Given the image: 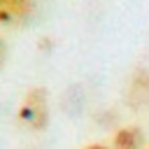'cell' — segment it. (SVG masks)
<instances>
[{"instance_id":"cell-1","label":"cell","mask_w":149,"mask_h":149,"mask_svg":"<svg viewBox=\"0 0 149 149\" xmlns=\"http://www.w3.org/2000/svg\"><path fill=\"white\" fill-rule=\"evenodd\" d=\"M16 121L30 130V133H42L49 123V98L42 86H33L23 93L19 107H16Z\"/></svg>"},{"instance_id":"cell-2","label":"cell","mask_w":149,"mask_h":149,"mask_svg":"<svg viewBox=\"0 0 149 149\" xmlns=\"http://www.w3.org/2000/svg\"><path fill=\"white\" fill-rule=\"evenodd\" d=\"M35 12V0H2L0 2V23L21 26Z\"/></svg>"},{"instance_id":"cell-3","label":"cell","mask_w":149,"mask_h":149,"mask_svg":"<svg viewBox=\"0 0 149 149\" xmlns=\"http://www.w3.org/2000/svg\"><path fill=\"white\" fill-rule=\"evenodd\" d=\"M114 149H140L142 147V130L137 126H123L114 133L112 140Z\"/></svg>"},{"instance_id":"cell-4","label":"cell","mask_w":149,"mask_h":149,"mask_svg":"<svg viewBox=\"0 0 149 149\" xmlns=\"http://www.w3.org/2000/svg\"><path fill=\"white\" fill-rule=\"evenodd\" d=\"M5 56H7V44H5V40L0 37V68H2V63H5Z\"/></svg>"},{"instance_id":"cell-5","label":"cell","mask_w":149,"mask_h":149,"mask_svg":"<svg viewBox=\"0 0 149 149\" xmlns=\"http://www.w3.org/2000/svg\"><path fill=\"white\" fill-rule=\"evenodd\" d=\"M84 149H109V147H105V144H88V147H84Z\"/></svg>"},{"instance_id":"cell-6","label":"cell","mask_w":149,"mask_h":149,"mask_svg":"<svg viewBox=\"0 0 149 149\" xmlns=\"http://www.w3.org/2000/svg\"><path fill=\"white\" fill-rule=\"evenodd\" d=\"M0 2H2V0H0Z\"/></svg>"}]
</instances>
